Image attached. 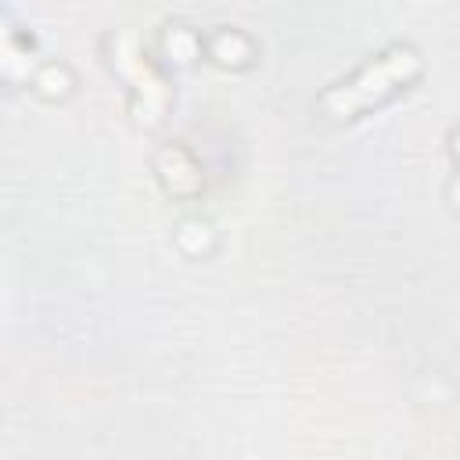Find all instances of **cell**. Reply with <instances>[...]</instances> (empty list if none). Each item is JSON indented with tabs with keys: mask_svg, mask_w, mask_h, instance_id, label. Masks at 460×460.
I'll use <instances>...</instances> for the list:
<instances>
[{
	"mask_svg": "<svg viewBox=\"0 0 460 460\" xmlns=\"http://www.w3.org/2000/svg\"><path fill=\"white\" fill-rule=\"evenodd\" d=\"M406 68H413V58L410 54H392L388 61H381L374 72H367L359 83H352V86H345V90H338V93H331V111L334 115H341V111H352L356 104H363L370 93L377 97V93H385L388 90V83L395 79V75H402Z\"/></svg>",
	"mask_w": 460,
	"mask_h": 460,
	"instance_id": "6da1fadb",
	"label": "cell"
}]
</instances>
